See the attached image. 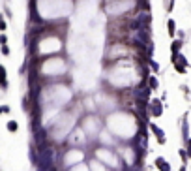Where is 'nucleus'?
Instances as JSON below:
<instances>
[{
  "instance_id": "obj_1",
  "label": "nucleus",
  "mask_w": 191,
  "mask_h": 171,
  "mask_svg": "<svg viewBox=\"0 0 191 171\" xmlns=\"http://www.w3.org/2000/svg\"><path fill=\"white\" fill-rule=\"evenodd\" d=\"M150 128H152V132L156 134L157 143H159V145H163V143H165V134H163V130H161V128H157L156 124H150Z\"/></svg>"
},
{
  "instance_id": "obj_2",
  "label": "nucleus",
  "mask_w": 191,
  "mask_h": 171,
  "mask_svg": "<svg viewBox=\"0 0 191 171\" xmlns=\"http://www.w3.org/2000/svg\"><path fill=\"white\" fill-rule=\"evenodd\" d=\"M156 167L159 171H171V166L167 164V160H165V158H157V160H156Z\"/></svg>"
},
{
  "instance_id": "obj_3",
  "label": "nucleus",
  "mask_w": 191,
  "mask_h": 171,
  "mask_svg": "<svg viewBox=\"0 0 191 171\" xmlns=\"http://www.w3.org/2000/svg\"><path fill=\"white\" fill-rule=\"evenodd\" d=\"M152 113H154V117H159L161 115V102L159 100H152Z\"/></svg>"
},
{
  "instance_id": "obj_4",
  "label": "nucleus",
  "mask_w": 191,
  "mask_h": 171,
  "mask_svg": "<svg viewBox=\"0 0 191 171\" xmlns=\"http://www.w3.org/2000/svg\"><path fill=\"white\" fill-rule=\"evenodd\" d=\"M167 30H169V36L174 38V34H176V23H174L172 19H169V21H167Z\"/></svg>"
},
{
  "instance_id": "obj_5",
  "label": "nucleus",
  "mask_w": 191,
  "mask_h": 171,
  "mask_svg": "<svg viewBox=\"0 0 191 171\" xmlns=\"http://www.w3.org/2000/svg\"><path fill=\"white\" fill-rule=\"evenodd\" d=\"M0 85H2V88H6V86H8V79H6V70H4V66H0Z\"/></svg>"
},
{
  "instance_id": "obj_6",
  "label": "nucleus",
  "mask_w": 191,
  "mask_h": 171,
  "mask_svg": "<svg viewBox=\"0 0 191 171\" xmlns=\"http://www.w3.org/2000/svg\"><path fill=\"white\" fill-rule=\"evenodd\" d=\"M180 47H182V41H172L171 43V51H172V55H176V51H180Z\"/></svg>"
},
{
  "instance_id": "obj_7",
  "label": "nucleus",
  "mask_w": 191,
  "mask_h": 171,
  "mask_svg": "<svg viewBox=\"0 0 191 171\" xmlns=\"http://www.w3.org/2000/svg\"><path fill=\"white\" fill-rule=\"evenodd\" d=\"M148 83H150V88H152V90H156V88H157V79H156L154 75L148 77Z\"/></svg>"
},
{
  "instance_id": "obj_8",
  "label": "nucleus",
  "mask_w": 191,
  "mask_h": 171,
  "mask_svg": "<svg viewBox=\"0 0 191 171\" xmlns=\"http://www.w3.org/2000/svg\"><path fill=\"white\" fill-rule=\"evenodd\" d=\"M17 128H19V126H17V122H15V120H9V122H8V130H9V132H17Z\"/></svg>"
},
{
  "instance_id": "obj_9",
  "label": "nucleus",
  "mask_w": 191,
  "mask_h": 171,
  "mask_svg": "<svg viewBox=\"0 0 191 171\" xmlns=\"http://www.w3.org/2000/svg\"><path fill=\"white\" fill-rule=\"evenodd\" d=\"M187 156L191 158V139H187Z\"/></svg>"
},
{
  "instance_id": "obj_10",
  "label": "nucleus",
  "mask_w": 191,
  "mask_h": 171,
  "mask_svg": "<svg viewBox=\"0 0 191 171\" xmlns=\"http://www.w3.org/2000/svg\"><path fill=\"white\" fill-rule=\"evenodd\" d=\"M6 30V21H2V17H0V32Z\"/></svg>"
},
{
  "instance_id": "obj_11",
  "label": "nucleus",
  "mask_w": 191,
  "mask_h": 171,
  "mask_svg": "<svg viewBox=\"0 0 191 171\" xmlns=\"http://www.w3.org/2000/svg\"><path fill=\"white\" fill-rule=\"evenodd\" d=\"M2 55H9V49H8V45H2Z\"/></svg>"
},
{
  "instance_id": "obj_12",
  "label": "nucleus",
  "mask_w": 191,
  "mask_h": 171,
  "mask_svg": "<svg viewBox=\"0 0 191 171\" xmlns=\"http://www.w3.org/2000/svg\"><path fill=\"white\" fill-rule=\"evenodd\" d=\"M6 41H8V38H6L4 34H2V36H0V43H2V45H6Z\"/></svg>"
}]
</instances>
